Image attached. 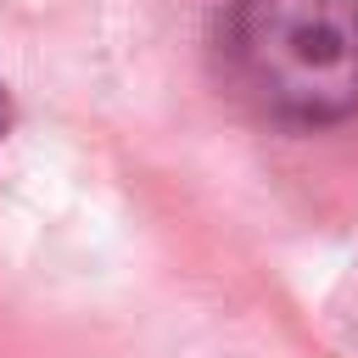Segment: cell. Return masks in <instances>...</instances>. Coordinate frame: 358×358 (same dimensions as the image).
<instances>
[{
	"label": "cell",
	"mask_w": 358,
	"mask_h": 358,
	"mask_svg": "<svg viewBox=\"0 0 358 358\" xmlns=\"http://www.w3.org/2000/svg\"><path fill=\"white\" fill-rule=\"evenodd\" d=\"M229 90L274 123L324 129L358 112L352 0H229L213 28Z\"/></svg>",
	"instance_id": "1"
},
{
	"label": "cell",
	"mask_w": 358,
	"mask_h": 358,
	"mask_svg": "<svg viewBox=\"0 0 358 358\" xmlns=\"http://www.w3.org/2000/svg\"><path fill=\"white\" fill-rule=\"evenodd\" d=\"M11 129V95H6V84H0V134Z\"/></svg>",
	"instance_id": "2"
}]
</instances>
